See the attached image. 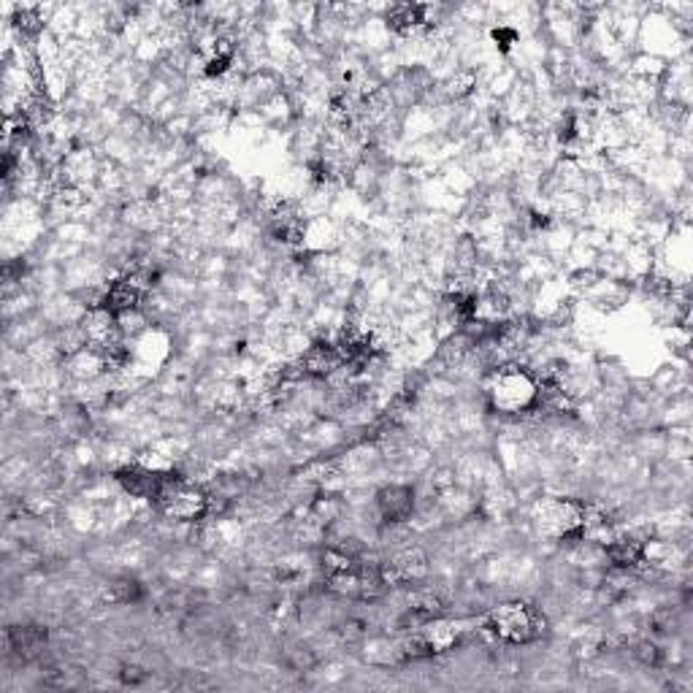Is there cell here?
Masks as SVG:
<instances>
[{
  "instance_id": "cell-4",
  "label": "cell",
  "mask_w": 693,
  "mask_h": 693,
  "mask_svg": "<svg viewBox=\"0 0 693 693\" xmlns=\"http://www.w3.org/2000/svg\"><path fill=\"white\" fill-rule=\"evenodd\" d=\"M108 601H114V604H138V601L144 599V586L138 577L133 575H123L117 577V580L108 582V593H106Z\"/></svg>"
},
{
  "instance_id": "cell-2",
  "label": "cell",
  "mask_w": 693,
  "mask_h": 693,
  "mask_svg": "<svg viewBox=\"0 0 693 693\" xmlns=\"http://www.w3.org/2000/svg\"><path fill=\"white\" fill-rule=\"evenodd\" d=\"M545 616L537 607H528L523 601H507L488 612L485 625L490 634L504 644H528L539 640L545 631Z\"/></svg>"
},
{
  "instance_id": "cell-5",
  "label": "cell",
  "mask_w": 693,
  "mask_h": 693,
  "mask_svg": "<svg viewBox=\"0 0 693 693\" xmlns=\"http://www.w3.org/2000/svg\"><path fill=\"white\" fill-rule=\"evenodd\" d=\"M120 680H123L125 685H142L144 680H147V672H144L142 666H123V672H120Z\"/></svg>"
},
{
  "instance_id": "cell-1",
  "label": "cell",
  "mask_w": 693,
  "mask_h": 693,
  "mask_svg": "<svg viewBox=\"0 0 693 693\" xmlns=\"http://www.w3.org/2000/svg\"><path fill=\"white\" fill-rule=\"evenodd\" d=\"M539 380L531 374V369L520 366V363H504V366H494L485 380V399L488 406L498 415H526L534 412L539 404Z\"/></svg>"
},
{
  "instance_id": "cell-3",
  "label": "cell",
  "mask_w": 693,
  "mask_h": 693,
  "mask_svg": "<svg viewBox=\"0 0 693 693\" xmlns=\"http://www.w3.org/2000/svg\"><path fill=\"white\" fill-rule=\"evenodd\" d=\"M374 513L385 526H404L415 518L417 513V494L412 485L391 483L376 490Z\"/></svg>"
}]
</instances>
